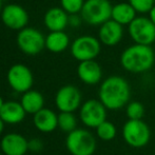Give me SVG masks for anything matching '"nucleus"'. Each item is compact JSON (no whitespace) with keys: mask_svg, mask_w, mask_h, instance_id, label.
Segmentation results:
<instances>
[{"mask_svg":"<svg viewBox=\"0 0 155 155\" xmlns=\"http://www.w3.org/2000/svg\"><path fill=\"white\" fill-rule=\"evenodd\" d=\"M131 88L129 82L118 75L109 76L98 89V99L107 110L117 111L130 102Z\"/></svg>","mask_w":155,"mask_h":155,"instance_id":"nucleus-1","label":"nucleus"},{"mask_svg":"<svg viewBox=\"0 0 155 155\" xmlns=\"http://www.w3.org/2000/svg\"><path fill=\"white\" fill-rule=\"evenodd\" d=\"M155 54L151 45H133L120 55V64L130 73L139 74L149 71L154 64Z\"/></svg>","mask_w":155,"mask_h":155,"instance_id":"nucleus-2","label":"nucleus"},{"mask_svg":"<svg viewBox=\"0 0 155 155\" xmlns=\"http://www.w3.org/2000/svg\"><path fill=\"white\" fill-rule=\"evenodd\" d=\"M65 148L71 155H93L97 148V141L92 132L77 128L67 135Z\"/></svg>","mask_w":155,"mask_h":155,"instance_id":"nucleus-3","label":"nucleus"},{"mask_svg":"<svg viewBox=\"0 0 155 155\" xmlns=\"http://www.w3.org/2000/svg\"><path fill=\"white\" fill-rule=\"evenodd\" d=\"M112 4L109 0H87L80 12L82 20L90 25H101L112 17Z\"/></svg>","mask_w":155,"mask_h":155,"instance_id":"nucleus-4","label":"nucleus"},{"mask_svg":"<svg viewBox=\"0 0 155 155\" xmlns=\"http://www.w3.org/2000/svg\"><path fill=\"white\" fill-rule=\"evenodd\" d=\"M121 135L129 147L141 149L149 143L151 130L143 120H127L121 130Z\"/></svg>","mask_w":155,"mask_h":155,"instance_id":"nucleus-5","label":"nucleus"},{"mask_svg":"<svg viewBox=\"0 0 155 155\" xmlns=\"http://www.w3.org/2000/svg\"><path fill=\"white\" fill-rule=\"evenodd\" d=\"M107 111L99 99H88L79 109V119L87 128L96 129L107 120Z\"/></svg>","mask_w":155,"mask_h":155,"instance_id":"nucleus-6","label":"nucleus"},{"mask_svg":"<svg viewBox=\"0 0 155 155\" xmlns=\"http://www.w3.org/2000/svg\"><path fill=\"white\" fill-rule=\"evenodd\" d=\"M100 53V41L89 35L80 36L73 41L71 45V54L76 60L89 61L95 60Z\"/></svg>","mask_w":155,"mask_h":155,"instance_id":"nucleus-7","label":"nucleus"},{"mask_svg":"<svg viewBox=\"0 0 155 155\" xmlns=\"http://www.w3.org/2000/svg\"><path fill=\"white\" fill-rule=\"evenodd\" d=\"M55 104L59 112L74 113L82 104L81 92L73 84H65L56 93Z\"/></svg>","mask_w":155,"mask_h":155,"instance_id":"nucleus-8","label":"nucleus"},{"mask_svg":"<svg viewBox=\"0 0 155 155\" xmlns=\"http://www.w3.org/2000/svg\"><path fill=\"white\" fill-rule=\"evenodd\" d=\"M6 79L10 87L17 93H25L32 90L34 84L32 71L22 63L12 65L6 74Z\"/></svg>","mask_w":155,"mask_h":155,"instance_id":"nucleus-9","label":"nucleus"},{"mask_svg":"<svg viewBox=\"0 0 155 155\" xmlns=\"http://www.w3.org/2000/svg\"><path fill=\"white\" fill-rule=\"evenodd\" d=\"M129 34L136 45H151L155 41V25L150 18L136 17L129 25Z\"/></svg>","mask_w":155,"mask_h":155,"instance_id":"nucleus-10","label":"nucleus"},{"mask_svg":"<svg viewBox=\"0 0 155 155\" xmlns=\"http://www.w3.org/2000/svg\"><path fill=\"white\" fill-rule=\"evenodd\" d=\"M17 45L27 55H37L45 47V38L37 29L25 28L17 35Z\"/></svg>","mask_w":155,"mask_h":155,"instance_id":"nucleus-11","label":"nucleus"},{"mask_svg":"<svg viewBox=\"0 0 155 155\" xmlns=\"http://www.w3.org/2000/svg\"><path fill=\"white\" fill-rule=\"evenodd\" d=\"M1 20L10 29L21 31L29 22V15L19 4H8L2 8Z\"/></svg>","mask_w":155,"mask_h":155,"instance_id":"nucleus-12","label":"nucleus"},{"mask_svg":"<svg viewBox=\"0 0 155 155\" xmlns=\"http://www.w3.org/2000/svg\"><path fill=\"white\" fill-rule=\"evenodd\" d=\"M29 140L19 133L11 132L3 135L0 140V149L3 155H27Z\"/></svg>","mask_w":155,"mask_h":155,"instance_id":"nucleus-13","label":"nucleus"},{"mask_svg":"<svg viewBox=\"0 0 155 155\" xmlns=\"http://www.w3.org/2000/svg\"><path fill=\"white\" fill-rule=\"evenodd\" d=\"M78 78L88 86H95L102 79V70L95 60L82 61L77 67Z\"/></svg>","mask_w":155,"mask_h":155,"instance_id":"nucleus-14","label":"nucleus"},{"mask_svg":"<svg viewBox=\"0 0 155 155\" xmlns=\"http://www.w3.org/2000/svg\"><path fill=\"white\" fill-rule=\"evenodd\" d=\"M123 35V25L117 23L116 21L112 20V19L100 25L99 33H98L99 41L108 47H113V45H116L118 42H120Z\"/></svg>","mask_w":155,"mask_h":155,"instance_id":"nucleus-15","label":"nucleus"},{"mask_svg":"<svg viewBox=\"0 0 155 155\" xmlns=\"http://www.w3.org/2000/svg\"><path fill=\"white\" fill-rule=\"evenodd\" d=\"M34 127L41 133H52L58 128V115L53 110L43 108L33 115Z\"/></svg>","mask_w":155,"mask_h":155,"instance_id":"nucleus-16","label":"nucleus"},{"mask_svg":"<svg viewBox=\"0 0 155 155\" xmlns=\"http://www.w3.org/2000/svg\"><path fill=\"white\" fill-rule=\"evenodd\" d=\"M25 115L27 113L21 104L15 100L5 101L0 110V118L5 124H18L22 123Z\"/></svg>","mask_w":155,"mask_h":155,"instance_id":"nucleus-17","label":"nucleus"},{"mask_svg":"<svg viewBox=\"0 0 155 155\" xmlns=\"http://www.w3.org/2000/svg\"><path fill=\"white\" fill-rule=\"evenodd\" d=\"M43 20L51 32H62L69 25V15L62 8H52L47 11Z\"/></svg>","mask_w":155,"mask_h":155,"instance_id":"nucleus-18","label":"nucleus"},{"mask_svg":"<svg viewBox=\"0 0 155 155\" xmlns=\"http://www.w3.org/2000/svg\"><path fill=\"white\" fill-rule=\"evenodd\" d=\"M20 104L27 114L35 115L45 108V97L39 91L30 90L22 94Z\"/></svg>","mask_w":155,"mask_h":155,"instance_id":"nucleus-19","label":"nucleus"},{"mask_svg":"<svg viewBox=\"0 0 155 155\" xmlns=\"http://www.w3.org/2000/svg\"><path fill=\"white\" fill-rule=\"evenodd\" d=\"M135 15H136V11L129 2H120L113 5L111 19L121 25H129L136 18Z\"/></svg>","mask_w":155,"mask_h":155,"instance_id":"nucleus-20","label":"nucleus"},{"mask_svg":"<svg viewBox=\"0 0 155 155\" xmlns=\"http://www.w3.org/2000/svg\"><path fill=\"white\" fill-rule=\"evenodd\" d=\"M70 39L64 32H51L45 37V48L53 53L63 52L69 47Z\"/></svg>","mask_w":155,"mask_h":155,"instance_id":"nucleus-21","label":"nucleus"},{"mask_svg":"<svg viewBox=\"0 0 155 155\" xmlns=\"http://www.w3.org/2000/svg\"><path fill=\"white\" fill-rule=\"evenodd\" d=\"M95 131H96V136L102 141H111L117 135L116 126L109 120H106L101 124H99L95 129Z\"/></svg>","mask_w":155,"mask_h":155,"instance_id":"nucleus-22","label":"nucleus"},{"mask_svg":"<svg viewBox=\"0 0 155 155\" xmlns=\"http://www.w3.org/2000/svg\"><path fill=\"white\" fill-rule=\"evenodd\" d=\"M58 128L64 133H71L77 129V117L74 113L60 112L58 114Z\"/></svg>","mask_w":155,"mask_h":155,"instance_id":"nucleus-23","label":"nucleus"},{"mask_svg":"<svg viewBox=\"0 0 155 155\" xmlns=\"http://www.w3.org/2000/svg\"><path fill=\"white\" fill-rule=\"evenodd\" d=\"M126 115L129 120H143L145 107L140 101H130L126 107Z\"/></svg>","mask_w":155,"mask_h":155,"instance_id":"nucleus-24","label":"nucleus"},{"mask_svg":"<svg viewBox=\"0 0 155 155\" xmlns=\"http://www.w3.org/2000/svg\"><path fill=\"white\" fill-rule=\"evenodd\" d=\"M61 8L68 14L75 15L81 12V8L84 4V0H60Z\"/></svg>","mask_w":155,"mask_h":155,"instance_id":"nucleus-25","label":"nucleus"},{"mask_svg":"<svg viewBox=\"0 0 155 155\" xmlns=\"http://www.w3.org/2000/svg\"><path fill=\"white\" fill-rule=\"evenodd\" d=\"M129 3L137 13H149L155 5L154 0H129Z\"/></svg>","mask_w":155,"mask_h":155,"instance_id":"nucleus-26","label":"nucleus"},{"mask_svg":"<svg viewBox=\"0 0 155 155\" xmlns=\"http://www.w3.org/2000/svg\"><path fill=\"white\" fill-rule=\"evenodd\" d=\"M28 147H29V151L32 152V153H39L43 149V143L40 138L34 137V138L29 140Z\"/></svg>","mask_w":155,"mask_h":155,"instance_id":"nucleus-27","label":"nucleus"},{"mask_svg":"<svg viewBox=\"0 0 155 155\" xmlns=\"http://www.w3.org/2000/svg\"><path fill=\"white\" fill-rule=\"evenodd\" d=\"M69 25L72 27H78L80 25V18L77 15H70L69 16Z\"/></svg>","mask_w":155,"mask_h":155,"instance_id":"nucleus-28","label":"nucleus"},{"mask_svg":"<svg viewBox=\"0 0 155 155\" xmlns=\"http://www.w3.org/2000/svg\"><path fill=\"white\" fill-rule=\"evenodd\" d=\"M149 18H150V20L153 22V25H155V5L152 8V10L149 12Z\"/></svg>","mask_w":155,"mask_h":155,"instance_id":"nucleus-29","label":"nucleus"},{"mask_svg":"<svg viewBox=\"0 0 155 155\" xmlns=\"http://www.w3.org/2000/svg\"><path fill=\"white\" fill-rule=\"evenodd\" d=\"M4 126H5V124L2 121V119L0 118V135L2 134V132H3V130H4Z\"/></svg>","mask_w":155,"mask_h":155,"instance_id":"nucleus-30","label":"nucleus"},{"mask_svg":"<svg viewBox=\"0 0 155 155\" xmlns=\"http://www.w3.org/2000/svg\"><path fill=\"white\" fill-rule=\"evenodd\" d=\"M4 102H5V101H4V100H3V98H2V96L0 95V110H1V108H2V106H3V104H4Z\"/></svg>","mask_w":155,"mask_h":155,"instance_id":"nucleus-31","label":"nucleus"},{"mask_svg":"<svg viewBox=\"0 0 155 155\" xmlns=\"http://www.w3.org/2000/svg\"><path fill=\"white\" fill-rule=\"evenodd\" d=\"M2 12V2H1V0H0V13Z\"/></svg>","mask_w":155,"mask_h":155,"instance_id":"nucleus-32","label":"nucleus"},{"mask_svg":"<svg viewBox=\"0 0 155 155\" xmlns=\"http://www.w3.org/2000/svg\"><path fill=\"white\" fill-rule=\"evenodd\" d=\"M0 155H3V154H2V153H1V152H0Z\"/></svg>","mask_w":155,"mask_h":155,"instance_id":"nucleus-33","label":"nucleus"},{"mask_svg":"<svg viewBox=\"0 0 155 155\" xmlns=\"http://www.w3.org/2000/svg\"><path fill=\"white\" fill-rule=\"evenodd\" d=\"M154 1H155V0H154Z\"/></svg>","mask_w":155,"mask_h":155,"instance_id":"nucleus-34","label":"nucleus"},{"mask_svg":"<svg viewBox=\"0 0 155 155\" xmlns=\"http://www.w3.org/2000/svg\"><path fill=\"white\" fill-rule=\"evenodd\" d=\"M27 155H28V154H27Z\"/></svg>","mask_w":155,"mask_h":155,"instance_id":"nucleus-35","label":"nucleus"}]
</instances>
